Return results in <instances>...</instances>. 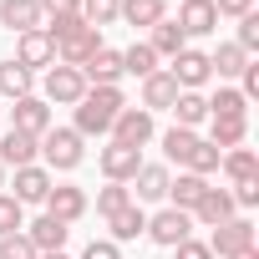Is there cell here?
<instances>
[{"label": "cell", "mask_w": 259, "mask_h": 259, "mask_svg": "<svg viewBox=\"0 0 259 259\" xmlns=\"http://www.w3.org/2000/svg\"><path fill=\"white\" fill-rule=\"evenodd\" d=\"M46 36H51V46H56V56H61V66H87L97 51H102V31L97 26H87L81 16H71V21H51V26H41Z\"/></svg>", "instance_id": "6da1fadb"}, {"label": "cell", "mask_w": 259, "mask_h": 259, "mask_svg": "<svg viewBox=\"0 0 259 259\" xmlns=\"http://www.w3.org/2000/svg\"><path fill=\"white\" fill-rule=\"evenodd\" d=\"M122 107H127V102H122V87H87V97L76 102V133H81V138L112 133V122H117Z\"/></svg>", "instance_id": "7a4b0ae2"}, {"label": "cell", "mask_w": 259, "mask_h": 259, "mask_svg": "<svg viewBox=\"0 0 259 259\" xmlns=\"http://www.w3.org/2000/svg\"><path fill=\"white\" fill-rule=\"evenodd\" d=\"M41 158H46V168H56V173H71V168H81V133L76 127H51V133L41 138Z\"/></svg>", "instance_id": "3957f363"}, {"label": "cell", "mask_w": 259, "mask_h": 259, "mask_svg": "<svg viewBox=\"0 0 259 259\" xmlns=\"http://www.w3.org/2000/svg\"><path fill=\"white\" fill-rule=\"evenodd\" d=\"M148 239L163 244V249H178L183 239H193V219H188L183 208H158V213L148 219Z\"/></svg>", "instance_id": "277c9868"}, {"label": "cell", "mask_w": 259, "mask_h": 259, "mask_svg": "<svg viewBox=\"0 0 259 259\" xmlns=\"http://www.w3.org/2000/svg\"><path fill=\"white\" fill-rule=\"evenodd\" d=\"M153 112H143V107H122L117 112V122H112V143H127V148H148L153 143Z\"/></svg>", "instance_id": "5b68a950"}, {"label": "cell", "mask_w": 259, "mask_h": 259, "mask_svg": "<svg viewBox=\"0 0 259 259\" xmlns=\"http://www.w3.org/2000/svg\"><path fill=\"white\" fill-rule=\"evenodd\" d=\"M97 163H102L107 183H133V178H138V168H143V148H127V143H107V148L97 153Z\"/></svg>", "instance_id": "8992f818"}, {"label": "cell", "mask_w": 259, "mask_h": 259, "mask_svg": "<svg viewBox=\"0 0 259 259\" xmlns=\"http://www.w3.org/2000/svg\"><path fill=\"white\" fill-rule=\"evenodd\" d=\"M239 249H254V224L234 213V219H224V224L213 229L208 254H213V259H229V254H239Z\"/></svg>", "instance_id": "52a82bcc"}, {"label": "cell", "mask_w": 259, "mask_h": 259, "mask_svg": "<svg viewBox=\"0 0 259 259\" xmlns=\"http://www.w3.org/2000/svg\"><path fill=\"white\" fill-rule=\"evenodd\" d=\"M81 97H87V76H81L76 66H51V71H46V102L76 107Z\"/></svg>", "instance_id": "ba28073f"}, {"label": "cell", "mask_w": 259, "mask_h": 259, "mask_svg": "<svg viewBox=\"0 0 259 259\" xmlns=\"http://www.w3.org/2000/svg\"><path fill=\"white\" fill-rule=\"evenodd\" d=\"M168 76L178 81V92H198L213 71H208V51H178L173 56V66H168Z\"/></svg>", "instance_id": "9c48e42d"}, {"label": "cell", "mask_w": 259, "mask_h": 259, "mask_svg": "<svg viewBox=\"0 0 259 259\" xmlns=\"http://www.w3.org/2000/svg\"><path fill=\"white\" fill-rule=\"evenodd\" d=\"M11 61H21L26 71H36V66H56V46H51L46 31H26V36H16V56H11Z\"/></svg>", "instance_id": "30bf717a"}, {"label": "cell", "mask_w": 259, "mask_h": 259, "mask_svg": "<svg viewBox=\"0 0 259 259\" xmlns=\"http://www.w3.org/2000/svg\"><path fill=\"white\" fill-rule=\"evenodd\" d=\"M56 183H51V168H41V163H31V168H16V203L26 208V203H46V193H51Z\"/></svg>", "instance_id": "8fae6325"}, {"label": "cell", "mask_w": 259, "mask_h": 259, "mask_svg": "<svg viewBox=\"0 0 259 259\" xmlns=\"http://www.w3.org/2000/svg\"><path fill=\"white\" fill-rule=\"evenodd\" d=\"M178 31H183V36H213V31H219L213 0H183V6H178Z\"/></svg>", "instance_id": "7c38bea8"}, {"label": "cell", "mask_w": 259, "mask_h": 259, "mask_svg": "<svg viewBox=\"0 0 259 259\" xmlns=\"http://www.w3.org/2000/svg\"><path fill=\"white\" fill-rule=\"evenodd\" d=\"M11 127H16V133H31V138H46V133H51V107H46L41 97H21Z\"/></svg>", "instance_id": "4fadbf2b"}, {"label": "cell", "mask_w": 259, "mask_h": 259, "mask_svg": "<svg viewBox=\"0 0 259 259\" xmlns=\"http://www.w3.org/2000/svg\"><path fill=\"white\" fill-rule=\"evenodd\" d=\"M36 153H41V138H31V133H11L0 138V168H31L36 163Z\"/></svg>", "instance_id": "5bb4252c"}, {"label": "cell", "mask_w": 259, "mask_h": 259, "mask_svg": "<svg viewBox=\"0 0 259 259\" xmlns=\"http://www.w3.org/2000/svg\"><path fill=\"white\" fill-rule=\"evenodd\" d=\"M31 244H36V254H56L61 244H66V234H71V224H61V219H51V213H41L36 224H26L21 229Z\"/></svg>", "instance_id": "9a60e30c"}, {"label": "cell", "mask_w": 259, "mask_h": 259, "mask_svg": "<svg viewBox=\"0 0 259 259\" xmlns=\"http://www.w3.org/2000/svg\"><path fill=\"white\" fill-rule=\"evenodd\" d=\"M41 6L36 0H0V26H11L16 36H26V31H41Z\"/></svg>", "instance_id": "2e32d148"}, {"label": "cell", "mask_w": 259, "mask_h": 259, "mask_svg": "<svg viewBox=\"0 0 259 259\" xmlns=\"http://www.w3.org/2000/svg\"><path fill=\"white\" fill-rule=\"evenodd\" d=\"M46 213H51V219H61V224H76V219L87 213V193H81V188H71V183H61V188H51V193H46Z\"/></svg>", "instance_id": "e0dca14e"}, {"label": "cell", "mask_w": 259, "mask_h": 259, "mask_svg": "<svg viewBox=\"0 0 259 259\" xmlns=\"http://www.w3.org/2000/svg\"><path fill=\"white\" fill-rule=\"evenodd\" d=\"M81 76H87V87H117L122 81V51H97L87 66H81Z\"/></svg>", "instance_id": "ac0fdd59"}, {"label": "cell", "mask_w": 259, "mask_h": 259, "mask_svg": "<svg viewBox=\"0 0 259 259\" xmlns=\"http://www.w3.org/2000/svg\"><path fill=\"white\" fill-rule=\"evenodd\" d=\"M173 102H178V81H173L168 71L143 76V112H168Z\"/></svg>", "instance_id": "d6986e66"}, {"label": "cell", "mask_w": 259, "mask_h": 259, "mask_svg": "<svg viewBox=\"0 0 259 259\" xmlns=\"http://www.w3.org/2000/svg\"><path fill=\"white\" fill-rule=\"evenodd\" d=\"M133 183H138V203H163V198H168V183H173V173H168L163 163H143Z\"/></svg>", "instance_id": "ffe728a7"}, {"label": "cell", "mask_w": 259, "mask_h": 259, "mask_svg": "<svg viewBox=\"0 0 259 259\" xmlns=\"http://www.w3.org/2000/svg\"><path fill=\"white\" fill-rule=\"evenodd\" d=\"M203 193H208V178H198V173H178V178L168 183V198H173L168 208H183V213L193 219V208H198Z\"/></svg>", "instance_id": "44dd1931"}, {"label": "cell", "mask_w": 259, "mask_h": 259, "mask_svg": "<svg viewBox=\"0 0 259 259\" xmlns=\"http://www.w3.org/2000/svg\"><path fill=\"white\" fill-rule=\"evenodd\" d=\"M244 138H249V117H208V143L219 153L244 148Z\"/></svg>", "instance_id": "7402d4cb"}, {"label": "cell", "mask_w": 259, "mask_h": 259, "mask_svg": "<svg viewBox=\"0 0 259 259\" xmlns=\"http://www.w3.org/2000/svg\"><path fill=\"white\" fill-rule=\"evenodd\" d=\"M193 219H198V224H208V229H219L224 219H234V198H229V188H208V193L198 198Z\"/></svg>", "instance_id": "603a6c76"}, {"label": "cell", "mask_w": 259, "mask_h": 259, "mask_svg": "<svg viewBox=\"0 0 259 259\" xmlns=\"http://www.w3.org/2000/svg\"><path fill=\"white\" fill-rule=\"evenodd\" d=\"M117 16L127 21V26H158V21H168V6H163V0H122V6H117Z\"/></svg>", "instance_id": "cb8c5ba5"}, {"label": "cell", "mask_w": 259, "mask_h": 259, "mask_svg": "<svg viewBox=\"0 0 259 259\" xmlns=\"http://www.w3.org/2000/svg\"><path fill=\"white\" fill-rule=\"evenodd\" d=\"M107 224H112V244H133L138 234H148V213H143L138 203H127V208H122V213H112Z\"/></svg>", "instance_id": "d4e9b609"}, {"label": "cell", "mask_w": 259, "mask_h": 259, "mask_svg": "<svg viewBox=\"0 0 259 259\" xmlns=\"http://www.w3.org/2000/svg\"><path fill=\"white\" fill-rule=\"evenodd\" d=\"M168 112L178 117L173 127H188V133H193L198 122H208V97H198V92H178V102H173Z\"/></svg>", "instance_id": "484cf974"}, {"label": "cell", "mask_w": 259, "mask_h": 259, "mask_svg": "<svg viewBox=\"0 0 259 259\" xmlns=\"http://www.w3.org/2000/svg\"><path fill=\"white\" fill-rule=\"evenodd\" d=\"M148 46H153V56H178V51H188V36L178 31V21H158L153 26V36H148Z\"/></svg>", "instance_id": "4316f807"}, {"label": "cell", "mask_w": 259, "mask_h": 259, "mask_svg": "<svg viewBox=\"0 0 259 259\" xmlns=\"http://www.w3.org/2000/svg\"><path fill=\"white\" fill-rule=\"evenodd\" d=\"M219 168H224L234 183H249V178H259V158H254V148H229V153L219 158Z\"/></svg>", "instance_id": "83f0119b"}, {"label": "cell", "mask_w": 259, "mask_h": 259, "mask_svg": "<svg viewBox=\"0 0 259 259\" xmlns=\"http://www.w3.org/2000/svg\"><path fill=\"white\" fill-rule=\"evenodd\" d=\"M244 66H249V56H244V51H239L234 41H224V46H219V51L208 56V71H213L219 81H229V76H239Z\"/></svg>", "instance_id": "f1b7e54d"}, {"label": "cell", "mask_w": 259, "mask_h": 259, "mask_svg": "<svg viewBox=\"0 0 259 259\" xmlns=\"http://www.w3.org/2000/svg\"><path fill=\"white\" fill-rule=\"evenodd\" d=\"M0 97H11V102L31 97V71L21 61H0Z\"/></svg>", "instance_id": "f546056e"}, {"label": "cell", "mask_w": 259, "mask_h": 259, "mask_svg": "<svg viewBox=\"0 0 259 259\" xmlns=\"http://www.w3.org/2000/svg\"><path fill=\"white\" fill-rule=\"evenodd\" d=\"M153 71H158V56L148 41H133L122 51V76H153Z\"/></svg>", "instance_id": "4dcf8cb0"}, {"label": "cell", "mask_w": 259, "mask_h": 259, "mask_svg": "<svg viewBox=\"0 0 259 259\" xmlns=\"http://www.w3.org/2000/svg\"><path fill=\"white\" fill-rule=\"evenodd\" d=\"M244 112H249V102H244L239 87H219L208 97V117H244Z\"/></svg>", "instance_id": "1f68e13d"}, {"label": "cell", "mask_w": 259, "mask_h": 259, "mask_svg": "<svg viewBox=\"0 0 259 259\" xmlns=\"http://www.w3.org/2000/svg\"><path fill=\"white\" fill-rule=\"evenodd\" d=\"M193 148H198V133H188V127H168V133H163V153H168V163H188Z\"/></svg>", "instance_id": "d6a6232c"}, {"label": "cell", "mask_w": 259, "mask_h": 259, "mask_svg": "<svg viewBox=\"0 0 259 259\" xmlns=\"http://www.w3.org/2000/svg\"><path fill=\"white\" fill-rule=\"evenodd\" d=\"M127 203H133V188H127V183H107V188L97 193V213H102V219H112V213H122Z\"/></svg>", "instance_id": "836d02e7"}, {"label": "cell", "mask_w": 259, "mask_h": 259, "mask_svg": "<svg viewBox=\"0 0 259 259\" xmlns=\"http://www.w3.org/2000/svg\"><path fill=\"white\" fill-rule=\"evenodd\" d=\"M219 158H224V153H219L213 143H203V138H198V148L188 153V163H183V168H188V173H198V178H208V173H219Z\"/></svg>", "instance_id": "e575fe53"}, {"label": "cell", "mask_w": 259, "mask_h": 259, "mask_svg": "<svg viewBox=\"0 0 259 259\" xmlns=\"http://www.w3.org/2000/svg\"><path fill=\"white\" fill-rule=\"evenodd\" d=\"M117 6H122V0H81V21L102 31V26H112V21H117Z\"/></svg>", "instance_id": "d590c367"}, {"label": "cell", "mask_w": 259, "mask_h": 259, "mask_svg": "<svg viewBox=\"0 0 259 259\" xmlns=\"http://www.w3.org/2000/svg\"><path fill=\"white\" fill-rule=\"evenodd\" d=\"M26 229V213H21V203L11 198V193H0V234H21Z\"/></svg>", "instance_id": "8d00e7d4"}, {"label": "cell", "mask_w": 259, "mask_h": 259, "mask_svg": "<svg viewBox=\"0 0 259 259\" xmlns=\"http://www.w3.org/2000/svg\"><path fill=\"white\" fill-rule=\"evenodd\" d=\"M0 259H36V244L26 234H0Z\"/></svg>", "instance_id": "74e56055"}, {"label": "cell", "mask_w": 259, "mask_h": 259, "mask_svg": "<svg viewBox=\"0 0 259 259\" xmlns=\"http://www.w3.org/2000/svg\"><path fill=\"white\" fill-rule=\"evenodd\" d=\"M234 46H239L244 56H249V51H259V16H254V11L239 21V41H234Z\"/></svg>", "instance_id": "f35d334b"}, {"label": "cell", "mask_w": 259, "mask_h": 259, "mask_svg": "<svg viewBox=\"0 0 259 259\" xmlns=\"http://www.w3.org/2000/svg\"><path fill=\"white\" fill-rule=\"evenodd\" d=\"M41 6V16H51V21H71V16H81V0H36Z\"/></svg>", "instance_id": "ab89813d"}, {"label": "cell", "mask_w": 259, "mask_h": 259, "mask_svg": "<svg viewBox=\"0 0 259 259\" xmlns=\"http://www.w3.org/2000/svg\"><path fill=\"white\" fill-rule=\"evenodd\" d=\"M229 198H234V208H254V203H259V178L234 183V193H229Z\"/></svg>", "instance_id": "60d3db41"}, {"label": "cell", "mask_w": 259, "mask_h": 259, "mask_svg": "<svg viewBox=\"0 0 259 259\" xmlns=\"http://www.w3.org/2000/svg\"><path fill=\"white\" fill-rule=\"evenodd\" d=\"M81 259H122V254H117V244H112V239H92V244L81 249Z\"/></svg>", "instance_id": "b9f144b4"}, {"label": "cell", "mask_w": 259, "mask_h": 259, "mask_svg": "<svg viewBox=\"0 0 259 259\" xmlns=\"http://www.w3.org/2000/svg\"><path fill=\"white\" fill-rule=\"evenodd\" d=\"M213 11H219V16H234V21H244V16L254 11V0H213Z\"/></svg>", "instance_id": "7bdbcfd3"}, {"label": "cell", "mask_w": 259, "mask_h": 259, "mask_svg": "<svg viewBox=\"0 0 259 259\" xmlns=\"http://www.w3.org/2000/svg\"><path fill=\"white\" fill-rule=\"evenodd\" d=\"M239 76H244V87H239V92H244V102H249V97H259V61H249Z\"/></svg>", "instance_id": "ee69618b"}, {"label": "cell", "mask_w": 259, "mask_h": 259, "mask_svg": "<svg viewBox=\"0 0 259 259\" xmlns=\"http://www.w3.org/2000/svg\"><path fill=\"white\" fill-rule=\"evenodd\" d=\"M178 259H213V254H208V244H198V239H183V244H178Z\"/></svg>", "instance_id": "f6af8a7d"}, {"label": "cell", "mask_w": 259, "mask_h": 259, "mask_svg": "<svg viewBox=\"0 0 259 259\" xmlns=\"http://www.w3.org/2000/svg\"><path fill=\"white\" fill-rule=\"evenodd\" d=\"M229 259H259V249H239V254H229Z\"/></svg>", "instance_id": "bcb514c9"}, {"label": "cell", "mask_w": 259, "mask_h": 259, "mask_svg": "<svg viewBox=\"0 0 259 259\" xmlns=\"http://www.w3.org/2000/svg\"><path fill=\"white\" fill-rule=\"evenodd\" d=\"M36 259H66V254H61V249H56V254H36Z\"/></svg>", "instance_id": "7dc6e473"}, {"label": "cell", "mask_w": 259, "mask_h": 259, "mask_svg": "<svg viewBox=\"0 0 259 259\" xmlns=\"http://www.w3.org/2000/svg\"><path fill=\"white\" fill-rule=\"evenodd\" d=\"M0 188H6V168H0Z\"/></svg>", "instance_id": "c3c4849f"}]
</instances>
